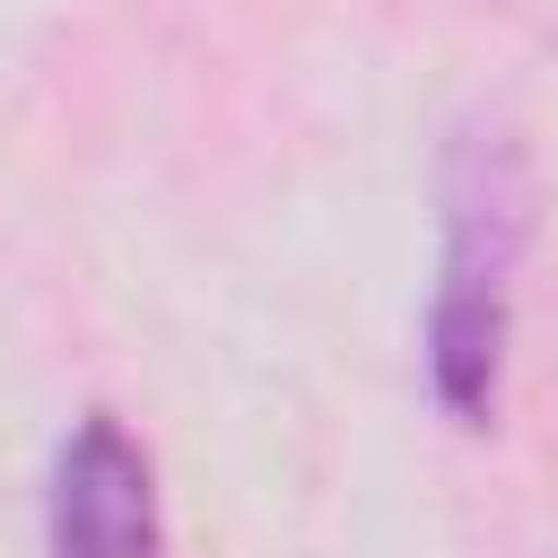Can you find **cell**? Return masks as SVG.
<instances>
[{
  "instance_id": "6da1fadb",
  "label": "cell",
  "mask_w": 558,
  "mask_h": 558,
  "mask_svg": "<svg viewBox=\"0 0 558 558\" xmlns=\"http://www.w3.org/2000/svg\"><path fill=\"white\" fill-rule=\"evenodd\" d=\"M436 296H427V392L453 427H488L514 340V262L532 235V166L506 122H462L436 174Z\"/></svg>"
},
{
  "instance_id": "7a4b0ae2",
  "label": "cell",
  "mask_w": 558,
  "mask_h": 558,
  "mask_svg": "<svg viewBox=\"0 0 558 558\" xmlns=\"http://www.w3.org/2000/svg\"><path fill=\"white\" fill-rule=\"evenodd\" d=\"M44 558H166L157 471L113 410L70 418L44 480Z\"/></svg>"
}]
</instances>
